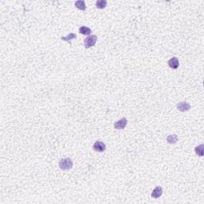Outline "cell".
Here are the masks:
<instances>
[{
    "label": "cell",
    "instance_id": "cell-4",
    "mask_svg": "<svg viewBox=\"0 0 204 204\" xmlns=\"http://www.w3.org/2000/svg\"><path fill=\"white\" fill-rule=\"evenodd\" d=\"M128 124L127 119L125 117H123L121 120H119L118 121H116L114 123V128L116 129H124L126 127V125Z\"/></svg>",
    "mask_w": 204,
    "mask_h": 204
},
{
    "label": "cell",
    "instance_id": "cell-10",
    "mask_svg": "<svg viewBox=\"0 0 204 204\" xmlns=\"http://www.w3.org/2000/svg\"><path fill=\"white\" fill-rule=\"evenodd\" d=\"M79 32H80V34H84V35L89 36V34H91L92 31L90 28L87 27V26H81V27L79 28Z\"/></svg>",
    "mask_w": 204,
    "mask_h": 204
},
{
    "label": "cell",
    "instance_id": "cell-3",
    "mask_svg": "<svg viewBox=\"0 0 204 204\" xmlns=\"http://www.w3.org/2000/svg\"><path fill=\"white\" fill-rule=\"evenodd\" d=\"M93 148L94 151L97 152H104L106 150V145L104 142L101 141H97L93 143Z\"/></svg>",
    "mask_w": 204,
    "mask_h": 204
},
{
    "label": "cell",
    "instance_id": "cell-8",
    "mask_svg": "<svg viewBox=\"0 0 204 204\" xmlns=\"http://www.w3.org/2000/svg\"><path fill=\"white\" fill-rule=\"evenodd\" d=\"M74 5L75 6H76L77 9H79L80 11H86V4L85 1H82V0L77 1V2H75Z\"/></svg>",
    "mask_w": 204,
    "mask_h": 204
},
{
    "label": "cell",
    "instance_id": "cell-13",
    "mask_svg": "<svg viewBox=\"0 0 204 204\" xmlns=\"http://www.w3.org/2000/svg\"><path fill=\"white\" fill-rule=\"evenodd\" d=\"M107 6V1L106 0H98L96 3V6L98 9H104Z\"/></svg>",
    "mask_w": 204,
    "mask_h": 204
},
{
    "label": "cell",
    "instance_id": "cell-5",
    "mask_svg": "<svg viewBox=\"0 0 204 204\" xmlns=\"http://www.w3.org/2000/svg\"><path fill=\"white\" fill-rule=\"evenodd\" d=\"M176 107L178 110L180 111V112H183V113H184V112H188V111L190 110V104H188V102L181 101L179 102V103L177 104Z\"/></svg>",
    "mask_w": 204,
    "mask_h": 204
},
{
    "label": "cell",
    "instance_id": "cell-1",
    "mask_svg": "<svg viewBox=\"0 0 204 204\" xmlns=\"http://www.w3.org/2000/svg\"><path fill=\"white\" fill-rule=\"evenodd\" d=\"M73 163L70 158H65L61 159V161L59 162V168L63 170V171H68L73 168Z\"/></svg>",
    "mask_w": 204,
    "mask_h": 204
},
{
    "label": "cell",
    "instance_id": "cell-2",
    "mask_svg": "<svg viewBox=\"0 0 204 204\" xmlns=\"http://www.w3.org/2000/svg\"><path fill=\"white\" fill-rule=\"evenodd\" d=\"M97 41V35H89L84 40V45L86 49L94 46Z\"/></svg>",
    "mask_w": 204,
    "mask_h": 204
},
{
    "label": "cell",
    "instance_id": "cell-9",
    "mask_svg": "<svg viewBox=\"0 0 204 204\" xmlns=\"http://www.w3.org/2000/svg\"><path fill=\"white\" fill-rule=\"evenodd\" d=\"M76 38H77V35H76L74 33H70L67 36H66V37H61V39L62 41H67V42H69V43H70L72 40H73V39H75Z\"/></svg>",
    "mask_w": 204,
    "mask_h": 204
},
{
    "label": "cell",
    "instance_id": "cell-11",
    "mask_svg": "<svg viewBox=\"0 0 204 204\" xmlns=\"http://www.w3.org/2000/svg\"><path fill=\"white\" fill-rule=\"evenodd\" d=\"M178 141V136L175 134L169 135L167 137V142L170 144H175Z\"/></svg>",
    "mask_w": 204,
    "mask_h": 204
},
{
    "label": "cell",
    "instance_id": "cell-6",
    "mask_svg": "<svg viewBox=\"0 0 204 204\" xmlns=\"http://www.w3.org/2000/svg\"><path fill=\"white\" fill-rule=\"evenodd\" d=\"M168 64L170 68L173 69H176L179 68V59L176 58V57H173L171 58L168 61Z\"/></svg>",
    "mask_w": 204,
    "mask_h": 204
},
{
    "label": "cell",
    "instance_id": "cell-7",
    "mask_svg": "<svg viewBox=\"0 0 204 204\" xmlns=\"http://www.w3.org/2000/svg\"><path fill=\"white\" fill-rule=\"evenodd\" d=\"M162 195H163V188H161L160 186H158V187L155 188L154 190H152L151 196H152V198H154V199H158Z\"/></svg>",
    "mask_w": 204,
    "mask_h": 204
},
{
    "label": "cell",
    "instance_id": "cell-12",
    "mask_svg": "<svg viewBox=\"0 0 204 204\" xmlns=\"http://www.w3.org/2000/svg\"><path fill=\"white\" fill-rule=\"evenodd\" d=\"M203 148L204 145L203 144H200L199 146L195 147V152L196 155H199V156H203Z\"/></svg>",
    "mask_w": 204,
    "mask_h": 204
}]
</instances>
